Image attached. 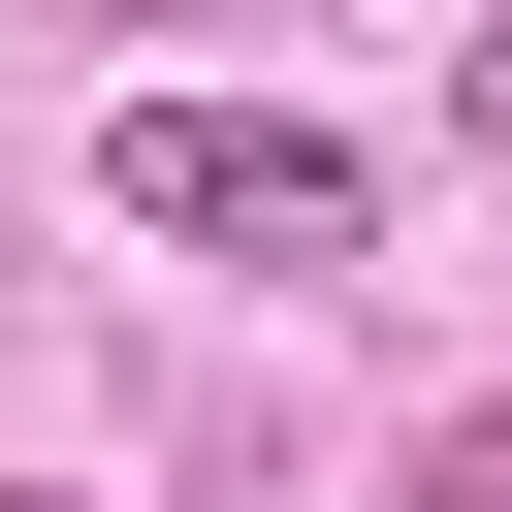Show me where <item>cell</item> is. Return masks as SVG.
Returning a JSON list of instances; mask_svg holds the SVG:
<instances>
[{
	"mask_svg": "<svg viewBox=\"0 0 512 512\" xmlns=\"http://www.w3.org/2000/svg\"><path fill=\"white\" fill-rule=\"evenodd\" d=\"M96 192L160 224V256H352L384 192H352V128H256V96H128L96 128Z\"/></svg>",
	"mask_w": 512,
	"mask_h": 512,
	"instance_id": "cell-1",
	"label": "cell"
},
{
	"mask_svg": "<svg viewBox=\"0 0 512 512\" xmlns=\"http://www.w3.org/2000/svg\"><path fill=\"white\" fill-rule=\"evenodd\" d=\"M416 512H512V416H448V448H416Z\"/></svg>",
	"mask_w": 512,
	"mask_h": 512,
	"instance_id": "cell-2",
	"label": "cell"
},
{
	"mask_svg": "<svg viewBox=\"0 0 512 512\" xmlns=\"http://www.w3.org/2000/svg\"><path fill=\"white\" fill-rule=\"evenodd\" d=\"M448 128H480V160H512V0H480V64H448Z\"/></svg>",
	"mask_w": 512,
	"mask_h": 512,
	"instance_id": "cell-3",
	"label": "cell"
},
{
	"mask_svg": "<svg viewBox=\"0 0 512 512\" xmlns=\"http://www.w3.org/2000/svg\"><path fill=\"white\" fill-rule=\"evenodd\" d=\"M0 512H64V480H0Z\"/></svg>",
	"mask_w": 512,
	"mask_h": 512,
	"instance_id": "cell-4",
	"label": "cell"
}]
</instances>
